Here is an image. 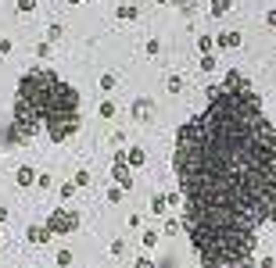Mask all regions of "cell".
Wrapping results in <instances>:
<instances>
[{
  "label": "cell",
  "instance_id": "18",
  "mask_svg": "<svg viewBox=\"0 0 276 268\" xmlns=\"http://www.w3.org/2000/svg\"><path fill=\"white\" fill-rule=\"evenodd\" d=\"M72 193H75V182H65V186H61V200H68Z\"/></svg>",
  "mask_w": 276,
  "mask_h": 268
},
{
  "label": "cell",
  "instance_id": "4",
  "mask_svg": "<svg viewBox=\"0 0 276 268\" xmlns=\"http://www.w3.org/2000/svg\"><path fill=\"white\" fill-rule=\"evenodd\" d=\"M111 175H115V182L122 186V189L133 186V175H129V168H126V154H115V172H111Z\"/></svg>",
  "mask_w": 276,
  "mask_h": 268
},
{
  "label": "cell",
  "instance_id": "16",
  "mask_svg": "<svg viewBox=\"0 0 276 268\" xmlns=\"http://www.w3.org/2000/svg\"><path fill=\"white\" fill-rule=\"evenodd\" d=\"M183 90V79H179V75H172V79H169V93H179Z\"/></svg>",
  "mask_w": 276,
  "mask_h": 268
},
{
  "label": "cell",
  "instance_id": "9",
  "mask_svg": "<svg viewBox=\"0 0 276 268\" xmlns=\"http://www.w3.org/2000/svg\"><path fill=\"white\" fill-rule=\"evenodd\" d=\"M237 43H241V36H237V32H222L219 36V47H237Z\"/></svg>",
  "mask_w": 276,
  "mask_h": 268
},
{
  "label": "cell",
  "instance_id": "27",
  "mask_svg": "<svg viewBox=\"0 0 276 268\" xmlns=\"http://www.w3.org/2000/svg\"><path fill=\"white\" fill-rule=\"evenodd\" d=\"M68 4H79V0H68Z\"/></svg>",
  "mask_w": 276,
  "mask_h": 268
},
{
  "label": "cell",
  "instance_id": "8",
  "mask_svg": "<svg viewBox=\"0 0 276 268\" xmlns=\"http://www.w3.org/2000/svg\"><path fill=\"white\" fill-rule=\"evenodd\" d=\"M126 165H133V168L144 165V150H140V147H129V150H126Z\"/></svg>",
  "mask_w": 276,
  "mask_h": 268
},
{
  "label": "cell",
  "instance_id": "5",
  "mask_svg": "<svg viewBox=\"0 0 276 268\" xmlns=\"http://www.w3.org/2000/svg\"><path fill=\"white\" fill-rule=\"evenodd\" d=\"M25 236H29V243H51L54 233H51L47 225H29V233H25Z\"/></svg>",
  "mask_w": 276,
  "mask_h": 268
},
{
  "label": "cell",
  "instance_id": "11",
  "mask_svg": "<svg viewBox=\"0 0 276 268\" xmlns=\"http://www.w3.org/2000/svg\"><path fill=\"white\" fill-rule=\"evenodd\" d=\"M233 0H212V15H226Z\"/></svg>",
  "mask_w": 276,
  "mask_h": 268
},
{
  "label": "cell",
  "instance_id": "23",
  "mask_svg": "<svg viewBox=\"0 0 276 268\" xmlns=\"http://www.w3.org/2000/svg\"><path fill=\"white\" fill-rule=\"evenodd\" d=\"M36 8V0H18V11H32Z\"/></svg>",
  "mask_w": 276,
  "mask_h": 268
},
{
  "label": "cell",
  "instance_id": "19",
  "mask_svg": "<svg viewBox=\"0 0 276 268\" xmlns=\"http://www.w3.org/2000/svg\"><path fill=\"white\" fill-rule=\"evenodd\" d=\"M58 264H61V268L72 264V254H68V250H58Z\"/></svg>",
  "mask_w": 276,
  "mask_h": 268
},
{
  "label": "cell",
  "instance_id": "13",
  "mask_svg": "<svg viewBox=\"0 0 276 268\" xmlns=\"http://www.w3.org/2000/svg\"><path fill=\"white\" fill-rule=\"evenodd\" d=\"M197 47H201V54H212V36H201V40H197Z\"/></svg>",
  "mask_w": 276,
  "mask_h": 268
},
{
  "label": "cell",
  "instance_id": "6",
  "mask_svg": "<svg viewBox=\"0 0 276 268\" xmlns=\"http://www.w3.org/2000/svg\"><path fill=\"white\" fill-rule=\"evenodd\" d=\"M151 111H154V104H151L147 97H140V100L133 104V118H140V122H147V118H151Z\"/></svg>",
  "mask_w": 276,
  "mask_h": 268
},
{
  "label": "cell",
  "instance_id": "21",
  "mask_svg": "<svg viewBox=\"0 0 276 268\" xmlns=\"http://www.w3.org/2000/svg\"><path fill=\"white\" fill-rule=\"evenodd\" d=\"M90 182V172H75V186H86Z\"/></svg>",
  "mask_w": 276,
  "mask_h": 268
},
{
  "label": "cell",
  "instance_id": "26",
  "mask_svg": "<svg viewBox=\"0 0 276 268\" xmlns=\"http://www.w3.org/2000/svg\"><path fill=\"white\" fill-rule=\"evenodd\" d=\"M8 222V208H0V225H4Z\"/></svg>",
  "mask_w": 276,
  "mask_h": 268
},
{
  "label": "cell",
  "instance_id": "2",
  "mask_svg": "<svg viewBox=\"0 0 276 268\" xmlns=\"http://www.w3.org/2000/svg\"><path fill=\"white\" fill-rule=\"evenodd\" d=\"M39 129H47L51 143H65L79 129V93L47 68H32L22 75L11 122L4 125L0 140L4 147H22Z\"/></svg>",
  "mask_w": 276,
  "mask_h": 268
},
{
  "label": "cell",
  "instance_id": "12",
  "mask_svg": "<svg viewBox=\"0 0 276 268\" xmlns=\"http://www.w3.org/2000/svg\"><path fill=\"white\" fill-rule=\"evenodd\" d=\"M61 36H65V29H61V25H51V29H47V40H51V43H54V40H61Z\"/></svg>",
  "mask_w": 276,
  "mask_h": 268
},
{
  "label": "cell",
  "instance_id": "28",
  "mask_svg": "<svg viewBox=\"0 0 276 268\" xmlns=\"http://www.w3.org/2000/svg\"><path fill=\"white\" fill-rule=\"evenodd\" d=\"M158 4H165V0H158Z\"/></svg>",
  "mask_w": 276,
  "mask_h": 268
},
{
  "label": "cell",
  "instance_id": "7",
  "mask_svg": "<svg viewBox=\"0 0 276 268\" xmlns=\"http://www.w3.org/2000/svg\"><path fill=\"white\" fill-rule=\"evenodd\" d=\"M15 179H18V186H32V182H36V179H39V175H36V172H32V168H29V165H22V168H18V172H15Z\"/></svg>",
  "mask_w": 276,
  "mask_h": 268
},
{
  "label": "cell",
  "instance_id": "22",
  "mask_svg": "<svg viewBox=\"0 0 276 268\" xmlns=\"http://www.w3.org/2000/svg\"><path fill=\"white\" fill-rule=\"evenodd\" d=\"M158 243V233H144V247H154Z\"/></svg>",
  "mask_w": 276,
  "mask_h": 268
},
{
  "label": "cell",
  "instance_id": "24",
  "mask_svg": "<svg viewBox=\"0 0 276 268\" xmlns=\"http://www.w3.org/2000/svg\"><path fill=\"white\" fill-rule=\"evenodd\" d=\"M265 22H269V25H276V11H269V15H265Z\"/></svg>",
  "mask_w": 276,
  "mask_h": 268
},
{
  "label": "cell",
  "instance_id": "25",
  "mask_svg": "<svg viewBox=\"0 0 276 268\" xmlns=\"http://www.w3.org/2000/svg\"><path fill=\"white\" fill-rule=\"evenodd\" d=\"M133 268H154V264H151V261H136Z\"/></svg>",
  "mask_w": 276,
  "mask_h": 268
},
{
  "label": "cell",
  "instance_id": "1",
  "mask_svg": "<svg viewBox=\"0 0 276 268\" xmlns=\"http://www.w3.org/2000/svg\"><path fill=\"white\" fill-rule=\"evenodd\" d=\"M183 229L205 268H248L258 229L276 222V129L241 86H208V107L176 132Z\"/></svg>",
  "mask_w": 276,
  "mask_h": 268
},
{
  "label": "cell",
  "instance_id": "14",
  "mask_svg": "<svg viewBox=\"0 0 276 268\" xmlns=\"http://www.w3.org/2000/svg\"><path fill=\"white\" fill-rule=\"evenodd\" d=\"M118 18H136V8L126 4V8H118Z\"/></svg>",
  "mask_w": 276,
  "mask_h": 268
},
{
  "label": "cell",
  "instance_id": "3",
  "mask_svg": "<svg viewBox=\"0 0 276 268\" xmlns=\"http://www.w3.org/2000/svg\"><path fill=\"white\" fill-rule=\"evenodd\" d=\"M54 236H65V233H75L79 229V215L75 211H68V208H58V211H51V218L43 222Z\"/></svg>",
  "mask_w": 276,
  "mask_h": 268
},
{
  "label": "cell",
  "instance_id": "17",
  "mask_svg": "<svg viewBox=\"0 0 276 268\" xmlns=\"http://www.w3.org/2000/svg\"><path fill=\"white\" fill-rule=\"evenodd\" d=\"M212 68H215V57L205 54V57H201V72H212Z\"/></svg>",
  "mask_w": 276,
  "mask_h": 268
},
{
  "label": "cell",
  "instance_id": "20",
  "mask_svg": "<svg viewBox=\"0 0 276 268\" xmlns=\"http://www.w3.org/2000/svg\"><path fill=\"white\" fill-rule=\"evenodd\" d=\"M11 50H15V43H11V40H0V54H4V57H8Z\"/></svg>",
  "mask_w": 276,
  "mask_h": 268
},
{
  "label": "cell",
  "instance_id": "15",
  "mask_svg": "<svg viewBox=\"0 0 276 268\" xmlns=\"http://www.w3.org/2000/svg\"><path fill=\"white\" fill-rule=\"evenodd\" d=\"M111 114H115V104L104 100V104H101V118H111Z\"/></svg>",
  "mask_w": 276,
  "mask_h": 268
},
{
  "label": "cell",
  "instance_id": "10",
  "mask_svg": "<svg viewBox=\"0 0 276 268\" xmlns=\"http://www.w3.org/2000/svg\"><path fill=\"white\" fill-rule=\"evenodd\" d=\"M165 208H169V197H154L151 200V211L154 215H165Z\"/></svg>",
  "mask_w": 276,
  "mask_h": 268
}]
</instances>
